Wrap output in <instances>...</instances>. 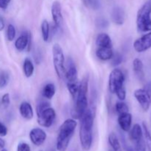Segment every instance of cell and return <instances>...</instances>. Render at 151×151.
<instances>
[{
    "label": "cell",
    "mask_w": 151,
    "mask_h": 151,
    "mask_svg": "<svg viewBox=\"0 0 151 151\" xmlns=\"http://www.w3.org/2000/svg\"><path fill=\"white\" fill-rule=\"evenodd\" d=\"M144 89L151 96V83H148L145 86Z\"/></svg>",
    "instance_id": "f35d334b"
},
{
    "label": "cell",
    "mask_w": 151,
    "mask_h": 151,
    "mask_svg": "<svg viewBox=\"0 0 151 151\" xmlns=\"http://www.w3.org/2000/svg\"><path fill=\"white\" fill-rule=\"evenodd\" d=\"M151 2L145 3L139 10L137 16V26L139 32H147L151 31Z\"/></svg>",
    "instance_id": "277c9868"
},
{
    "label": "cell",
    "mask_w": 151,
    "mask_h": 151,
    "mask_svg": "<svg viewBox=\"0 0 151 151\" xmlns=\"http://www.w3.org/2000/svg\"><path fill=\"white\" fill-rule=\"evenodd\" d=\"M110 151H112V150H110Z\"/></svg>",
    "instance_id": "f6af8a7d"
},
{
    "label": "cell",
    "mask_w": 151,
    "mask_h": 151,
    "mask_svg": "<svg viewBox=\"0 0 151 151\" xmlns=\"http://www.w3.org/2000/svg\"><path fill=\"white\" fill-rule=\"evenodd\" d=\"M1 151H7V150H6V149H4V148H3V149H2V150H1Z\"/></svg>",
    "instance_id": "7bdbcfd3"
},
{
    "label": "cell",
    "mask_w": 151,
    "mask_h": 151,
    "mask_svg": "<svg viewBox=\"0 0 151 151\" xmlns=\"http://www.w3.org/2000/svg\"><path fill=\"white\" fill-rule=\"evenodd\" d=\"M115 94H116L117 98L120 101H124L125 100V98H126V90H125V86L116 90V92H115Z\"/></svg>",
    "instance_id": "1f68e13d"
},
{
    "label": "cell",
    "mask_w": 151,
    "mask_h": 151,
    "mask_svg": "<svg viewBox=\"0 0 151 151\" xmlns=\"http://www.w3.org/2000/svg\"><path fill=\"white\" fill-rule=\"evenodd\" d=\"M19 113L20 115L25 119L30 120L33 118L34 112L30 103L27 102H23L19 106Z\"/></svg>",
    "instance_id": "5bb4252c"
},
{
    "label": "cell",
    "mask_w": 151,
    "mask_h": 151,
    "mask_svg": "<svg viewBox=\"0 0 151 151\" xmlns=\"http://www.w3.org/2000/svg\"><path fill=\"white\" fill-rule=\"evenodd\" d=\"M51 13L55 26L57 27H60L63 24V18L62 15L61 4L58 1H55L52 4Z\"/></svg>",
    "instance_id": "7c38bea8"
},
{
    "label": "cell",
    "mask_w": 151,
    "mask_h": 151,
    "mask_svg": "<svg viewBox=\"0 0 151 151\" xmlns=\"http://www.w3.org/2000/svg\"><path fill=\"white\" fill-rule=\"evenodd\" d=\"M23 72L26 78H30L34 73V65L29 58H25L23 63Z\"/></svg>",
    "instance_id": "7402d4cb"
},
{
    "label": "cell",
    "mask_w": 151,
    "mask_h": 151,
    "mask_svg": "<svg viewBox=\"0 0 151 151\" xmlns=\"http://www.w3.org/2000/svg\"><path fill=\"white\" fill-rule=\"evenodd\" d=\"M118 124L122 131L125 132H128L132 125V115L129 112L119 115Z\"/></svg>",
    "instance_id": "4fadbf2b"
},
{
    "label": "cell",
    "mask_w": 151,
    "mask_h": 151,
    "mask_svg": "<svg viewBox=\"0 0 151 151\" xmlns=\"http://www.w3.org/2000/svg\"><path fill=\"white\" fill-rule=\"evenodd\" d=\"M17 151H30V147L25 142H21L18 145Z\"/></svg>",
    "instance_id": "e575fe53"
},
{
    "label": "cell",
    "mask_w": 151,
    "mask_h": 151,
    "mask_svg": "<svg viewBox=\"0 0 151 151\" xmlns=\"http://www.w3.org/2000/svg\"><path fill=\"white\" fill-rule=\"evenodd\" d=\"M52 60L57 76L59 79H64L66 75L64 54L61 47L58 44H55L52 46Z\"/></svg>",
    "instance_id": "5b68a950"
},
{
    "label": "cell",
    "mask_w": 151,
    "mask_h": 151,
    "mask_svg": "<svg viewBox=\"0 0 151 151\" xmlns=\"http://www.w3.org/2000/svg\"><path fill=\"white\" fill-rule=\"evenodd\" d=\"M115 111L118 114V115H120L129 112V108L123 101H119L115 105Z\"/></svg>",
    "instance_id": "4316f807"
},
{
    "label": "cell",
    "mask_w": 151,
    "mask_h": 151,
    "mask_svg": "<svg viewBox=\"0 0 151 151\" xmlns=\"http://www.w3.org/2000/svg\"><path fill=\"white\" fill-rule=\"evenodd\" d=\"M112 22L117 25L123 24L125 22V12L120 7H114L111 12Z\"/></svg>",
    "instance_id": "9a60e30c"
},
{
    "label": "cell",
    "mask_w": 151,
    "mask_h": 151,
    "mask_svg": "<svg viewBox=\"0 0 151 151\" xmlns=\"http://www.w3.org/2000/svg\"><path fill=\"white\" fill-rule=\"evenodd\" d=\"M133 144H134V151H146V150H147L145 137L141 139L134 142H133Z\"/></svg>",
    "instance_id": "83f0119b"
},
{
    "label": "cell",
    "mask_w": 151,
    "mask_h": 151,
    "mask_svg": "<svg viewBox=\"0 0 151 151\" xmlns=\"http://www.w3.org/2000/svg\"><path fill=\"white\" fill-rule=\"evenodd\" d=\"M143 63L139 58H135L133 61V69L136 75L142 79L144 78V72H143Z\"/></svg>",
    "instance_id": "603a6c76"
},
{
    "label": "cell",
    "mask_w": 151,
    "mask_h": 151,
    "mask_svg": "<svg viewBox=\"0 0 151 151\" xmlns=\"http://www.w3.org/2000/svg\"><path fill=\"white\" fill-rule=\"evenodd\" d=\"M109 143L113 149V151H122L120 142L115 133H110L109 136Z\"/></svg>",
    "instance_id": "44dd1931"
},
{
    "label": "cell",
    "mask_w": 151,
    "mask_h": 151,
    "mask_svg": "<svg viewBox=\"0 0 151 151\" xmlns=\"http://www.w3.org/2000/svg\"><path fill=\"white\" fill-rule=\"evenodd\" d=\"M5 147V141L0 137V148L3 149Z\"/></svg>",
    "instance_id": "ab89813d"
},
{
    "label": "cell",
    "mask_w": 151,
    "mask_h": 151,
    "mask_svg": "<svg viewBox=\"0 0 151 151\" xmlns=\"http://www.w3.org/2000/svg\"><path fill=\"white\" fill-rule=\"evenodd\" d=\"M94 119V111L91 109H88L80 119L81 120L79 131L80 142L83 150H89L92 145Z\"/></svg>",
    "instance_id": "6da1fadb"
},
{
    "label": "cell",
    "mask_w": 151,
    "mask_h": 151,
    "mask_svg": "<svg viewBox=\"0 0 151 151\" xmlns=\"http://www.w3.org/2000/svg\"><path fill=\"white\" fill-rule=\"evenodd\" d=\"M9 81V75L6 72H1L0 74V88H4L7 85Z\"/></svg>",
    "instance_id": "4dcf8cb0"
},
{
    "label": "cell",
    "mask_w": 151,
    "mask_h": 151,
    "mask_svg": "<svg viewBox=\"0 0 151 151\" xmlns=\"http://www.w3.org/2000/svg\"><path fill=\"white\" fill-rule=\"evenodd\" d=\"M83 1L86 5H89V4H91V0H83Z\"/></svg>",
    "instance_id": "60d3db41"
},
{
    "label": "cell",
    "mask_w": 151,
    "mask_h": 151,
    "mask_svg": "<svg viewBox=\"0 0 151 151\" xmlns=\"http://www.w3.org/2000/svg\"><path fill=\"white\" fill-rule=\"evenodd\" d=\"M114 51L112 48L99 47L96 51V55L101 60H109L113 57Z\"/></svg>",
    "instance_id": "d6986e66"
},
{
    "label": "cell",
    "mask_w": 151,
    "mask_h": 151,
    "mask_svg": "<svg viewBox=\"0 0 151 151\" xmlns=\"http://www.w3.org/2000/svg\"><path fill=\"white\" fill-rule=\"evenodd\" d=\"M55 86L52 83H49L46 84L42 90V95L44 98L47 100H51L55 94Z\"/></svg>",
    "instance_id": "ffe728a7"
},
{
    "label": "cell",
    "mask_w": 151,
    "mask_h": 151,
    "mask_svg": "<svg viewBox=\"0 0 151 151\" xmlns=\"http://www.w3.org/2000/svg\"><path fill=\"white\" fill-rule=\"evenodd\" d=\"M129 137L130 139L132 142L139 140L144 138V134H143L142 128L139 124H135L132 128L130 129Z\"/></svg>",
    "instance_id": "e0dca14e"
},
{
    "label": "cell",
    "mask_w": 151,
    "mask_h": 151,
    "mask_svg": "<svg viewBox=\"0 0 151 151\" xmlns=\"http://www.w3.org/2000/svg\"><path fill=\"white\" fill-rule=\"evenodd\" d=\"M16 28L12 24H8L7 28V38L9 41H13L16 38Z\"/></svg>",
    "instance_id": "f1b7e54d"
},
{
    "label": "cell",
    "mask_w": 151,
    "mask_h": 151,
    "mask_svg": "<svg viewBox=\"0 0 151 151\" xmlns=\"http://www.w3.org/2000/svg\"><path fill=\"white\" fill-rule=\"evenodd\" d=\"M125 80V75L121 69H113L109 77V88L110 92L115 94L116 90L123 87Z\"/></svg>",
    "instance_id": "8992f818"
},
{
    "label": "cell",
    "mask_w": 151,
    "mask_h": 151,
    "mask_svg": "<svg viewBox=\"0 0 151 151\" xmlns=\"http://www.w3.org/2000/svg\"><path fill=\"white\" fill-rule=\"evenodd\" d=\"M65 78L67 82H76L78 81V70L74 62L71 61L68 65V68L66 69V75Z\"/></svg>",
    "instance_id": "2e32d148"
},
{
    "label": "cell",
    "mask_w": 151,
    "mask_h": 151,
    "mask_svg": "<svg viewBox=\"0 0 151 151\" xmlns=\"http://www.w3.org/2000/svg\"><path fill=\"white\" fill-rule=\"evenodd\" d=\"M96 44L98 47L112 48L111 38L108 34L100 33L96 38Z\"/></svg>",
    "instance_id": "ac0fdd59"
},
{
    "label": "cell",
    "mask_w": 151,
    "mask_h": 151,
    "mask_svg": "<svg viewBox=\"0 0 151 151\" xmlns=\"http://www.w3.org/2000/svg\"><path fill=\"white\" fill-rule=\"evenodd\" d=\"M11 0H0V9L6 10Z\"/></svg>",
    "instance_id": "8d00e7d4"
},
{
    "label": "cell",
    "mask_w": 151,
    "mask_h": 151,
    "mask_svg": "<svg viewBox=\"0 0 151 151\" xmlns=\"http://www.w3.org/2000/svg\"><path fill=\"white\" fill-rule=\"evenodd\" d=\"M7 128L5 125L0 122V137H4L7 134Z\"/></svg>",
    "instance_id": "d590c367"
},
{
    "label": "cell",
    "mask_w": 151,
    "mask_h": 151,
    "mask_svg": "<svg viewBox=\"0 0 151 151\" xmlns=\"http://www.w3.org/2000/svg\"><path fill=\"white\" fill-rule=\"evenodd\" d=\"M29 139L35 146H41L47 139V134L43 129L39 128H32L29 132Z\"/></svg>",
    "instance_id": "8fae6325"
},
{
    "label": "cell",
    "mask_w": 151,
    "mask_h": 151,
    "mask_svg": "<svg viewBox=\"0 0 151 151\" xmlns=\"http://www.w3.org/2000/svg\"><path fill=\"white\" fill-rule=\"evenodd\" d=\"M41 34H42V38L44 41H48L49 38H50V24H49L48 21L44 19L43 22H41Z\"/></svg>",
    "instance_id": "cb8c5ba5"
},
{
    "label": "cell",
    "mask_w": 151,
    "mask_h": 151,
    "mask_svg": "<svg viewBox=\"0 0 151 151\" xmlns=\"http://www.w3.org/2000/svg\"><path fill=\"white\" fill-rule=\"evenodd\" d=\"M125 151H134V149L131 148V147H127L126 149H125Z\"/></svg>",
    "instance_id": "b9f144b4"
},
{
    "label": "cell",
    "mask_w": 151,
    "mask_h": 151,
    "mask_svg": "<svg viewBox=\"0 0 151 151\" xmlns=\"http://www.w3.org/2000/svg\"><path fill=\"white\" fill-rule=\"evenodd\" d=\"M66 86H67V89L69 92L70 93L72 98L75 99L77 96V94L79 90L80 82L76 81V82H66Z\"/></svg>",
    "instance_id": "d4e9b609"
},
{
    "label": "cell",
    "mask_w": 151,
    "mask_h": 151,
    "mask_svg": "<svg viewBox=\"0 0 151 151\" xmlns=\"http://www.w3.org/2000/svg\"><path fill=\"white\" fill-rule=\"evenodd\" d=\"M49 151H54V150H49Z\"/></svg>",
    "instance_id": "ee69618b"
},
{
    "label": "cell",
    "mask_w": 151,
    "mask_h": 151,
    "mask_svg": "<svg viewBox=\"0 0 151 151\" xmlns=\"http://www.w3.org/2000/svg\"><path fill=\"white\" fill-rule=\"evenodd\" d=\"M142 130L146 143V148L147 149V151H151V134L145 123H143Z\"/></svg>",
    "instance_id": "484cf974"
},
{
    "label": "cell",
    "mask_w": 151,
    "mask_h": 151,
    "mask_svg": "<svg viewBox=\"0 0 151 151\" xmlns=\"http://www.w3.org/2000/svg\"><path fill=\"white\" fill-rule=\"evenodd\" d=\"M134 95L142 109L145 111H147L151 106V96L150 94L144 88H139L135 90Z\"/></svg>",
    "instance_id": "ba28073f"
},
{
    "label": "cell",
    "mask_w": 151,
    "mask_h": 151,
    "mask_svg": "<svg viewBox=\"0 0 151 151\" xmlns=\"http://www.w3.org/2000/svg\"><path fill=\"white\" fill-rule=\"evenodd\" d=\"M37 117L38 125L44 128H50L53 125L55 120V111L50 106L40 113L37 114Z\"/></svg>",
    "instance_id": "52a82bcc"
},
{
    "label": "cell",
    "mask_w": 151,
    "mask_h": 151,
    "mask_svg": "<svg viewBox=\"0 0 151 151\" xmlns=\"http://www.w3.org/2000/svg\"><path fill=\"white\" fill-rule=\"evenodd\" d=\"M32 38L29 32H24L21 34L15 41V47L19 52H22L27 48L28 51L30 50Z\"/></svg>",
    "instance_id": "30bf717a"
},
{
    "label": "cell",
    "mask_w": 151,
    "mask_h": 151,
    "mask_svg": "<svg viewBox=\"0 0 151 151\" xmlns=\"http://www.w3.org/2000/svg\"><path fill=\"white\" fill-rule=\"evenodd\" d=\"M134 48L137 52H144L151 48V31L136 40Z\"/></svg>",
    "instance_id": "9c48e42d"
},
{
    "label": "cell",
    "mask_w": 151,
    "mask_h": 151,
    "mask_svg": "<svg viewBox=\"0 0 151 151\" xmlns=\"http://www.w3.org/2000/svg\"><path fill=\"white\" fill-rule=\"evenodd\" d=\"M88 78L86 77L80 82L79 90L77 96L74 99L75 105L72 111V116L73 119H81L88 109Z\"/></svg>",
    "instance_id": "7a4b0ae2"
},
{
    "label": "cell",
    "mask_w": 151,
    "mask_h": 151,
    "mask_svg": "<svg viewBox=\"0 0 151 151\" xmlns=\"http://www.w3.org/2000/svg\"><path fill=\"white\" fill-rule=\"evenodd\" d=\"M50 103H48V102H46V101L41 102V103H38L36 106V114H37L40 113V112H41L42 111H44V109H46L47 108L50 107Z\"/></svg>",
    "instance_id": "d6a6232c"
},
{
    "label": "cell",
    "mask_w": 151,
    "mask_h": 151,
    "mask_svg": "<svg viewBox=\"0 0 151 151\" xmlns=\"http://www.w3.org/2000/svg\"><path fill=\"white\" fill-rule=\"evenodd\" d=\"M4 27H5V22H4V19L0 16V32L4 29Z\"/></svg>",
    "instance_id": "74e56055"
},
{
    "label": "cell",
    "mask_w": 151,
    "mask_h": 151,
    "mask_svg": "<svg viewBox=\"0 0 151 151\" xmlns=\"http://www.w3.org/2000/svg\"><path fill=\"white\" fill-rule=\"evenodd\" d=\"M78 122L75 119H67L62 123L59 128L56 140V149L58 151L67 150L71 139L74 135Z\"/></svg>",
    "instance_id": "3957f363"
},
{
    "label": "cell",
    "mask_w": 151,
    "mask_h": 151,
    "mask_svg": "<svg viewBox=\"0 0 151 151\" xmlns=\"http://www.w3.org/2000/svg\"><path fill=\"white\" fill-rule=\"evenodd\" d=\"M111 65L113 66H119V64H121V63L123 60V58H122V55L119 52H116L114 53L113 57L111 58Z\"/></svg>",
    "instance_id": "f546056e"
},
{
    "label": "cell",
    "mask_w": 151,
    "mask_h": 151,
    "mask_svg": "<svg viewBox=\"0 0 151 151\" xmlns=\"http://www.w3.org/2000/svg\"><path fill=\"white\" fill-rule=\"evenodd\" d=\"M1 103H2V105L5 108H7L10 105V94L8 93H6V94H3V96L1 97Z\"/></svg>",
    "instance_id": "836d02e7"
}]
</instances>
